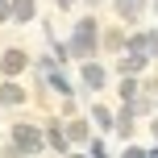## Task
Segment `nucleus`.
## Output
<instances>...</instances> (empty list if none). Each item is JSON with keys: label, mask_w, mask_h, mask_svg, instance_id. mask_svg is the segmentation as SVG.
I'll return each instance as SVG.
<instances>
[{"label": "nucleus", "mask_w": 158, "mask_h": 158, "mask_svg": "<svg viewBox=\"0 0 158 158\" xmlns=\"http://www.w3.org/2000/svg\"><path fill=\"white\" fill-rule=\"evenodd\" d=\"M92 42H96V33H92V25H79V33H75V50H79V54H87V50H92Z\"/></svg>", "instance_id": "f257e3e1"}, {"label": "nucleus", "mask_w": 158, "mask_h": 158, "mask_svg": "<svg viewBox=\"0 0 158 158\" xmlns=\"http://www.w3.org/2000/svg\"><path fill=\"white\" fill-rule=\"evenodd\" d=\"M29 13H33V4H29V0H17V4H13V17H17V21H25Z\"/></svg>", "instance_id": "f03ea898"}, {"label": "nucleus", "mask_w": 158, "mask_h": 158, "mask_svg": "<svg viewBox=\"0 0 158 158\" xmlns=\"http://www.w3.org/2000/svg\"><path fill=\"white\" fill-rule=\"evenodd\" d=\"M83 79L96 87V83H104V71H100V67H87V71H83Z\"/></svg>", "instance_id": "7ed1b4c3"}, {"label": "nucleus", "mask_w": 158, "mask_h": 158, "mask_svg": "<svg viewBox=\"0 0 158 158\" xmlns=\"http://www.w3.org/2000/svg\"><path fill=\"white\" fill-rule=\"evenodd\" d=\"M0 100H8V104H13V100H21V92H17V87H13V83H8V87H4V92H0Z\"/></svg>", "instance_id": "20e7f679"}, {"label": "nucleus", "mask_w": 158, "mask_h": 158, "mask_svg": "<svg viewBox=\"0 0 158 158\" xmlns=\"http://www.w3.org/2000/svg\"><path fill=\"white\" fill-rule=\"evenodd\" d=\"M4 13H8V4H4V0H0V21H4Z\"/></svg>", "instance_id": "39448f33"}]
</instances>
